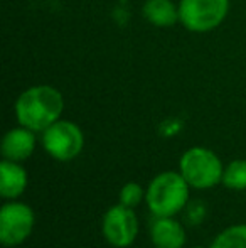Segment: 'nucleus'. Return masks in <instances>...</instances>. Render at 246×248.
Wrapping results in <instances>:
<instances>
[{
  "label": "nucleus",
  "instance_id": "obj_1",
  "mask_svg": "<svg viewBox=\"0 0 246 248\" xmlns=\"http://www.w3.org/2000/svg\"><path fill=\"white\" fill-rule=\"evenodd\" d=\"M64 110L61 92L51 85H36L24 90L15 101V117L19 125L43 134L58 122Z\"/></svg>",
  "mask_w": 246,
  "mask_h": 248
},
{
  "label": "nucleus",
  "instance_id": "obj_2",
  "mask_svg": "<svg viewBox=\"0 0 246 248\" xmlns=\"http://www.w3.org/2000/svg\"><path fill=\"white\" fill-rule=\"evenodd\" d=\"M190 189L181 172L164 170L150 181L145 202L154 216H175L189 206Z\"/></svg>",
  "mask_w": 246,
  "mask_h": 248
},
{
  "label": "nucleus",
  "instance_id": "obj_3",
  "mask_svg": "<svg viewBox=\"0 0 246 248\" xmlns=\"http://www.w3.org/2000/svg\"><path fill=\"white\" fill-rule=\"evenodd\" d=\"M179 172L192 189L206 191L223 183L224 166L211 149L190 147L179 160Z\"/></svg>",
  "mask_w": 246,
  "mask_h": 248
},
{
  "label": "nucleus",
  "instance_id": "obj_4",
  "mask_svg": "<svg viewBox=\"0 0 246 248\" xmlns=\"http://www.w3.org/2000/svg\"><path fill=\"white\" fill-rule=\"evenodd\" d=\"M230 0H181L179 22L190 32H211L224 22Z\"/></svg>",
  "mask_w": 246,
  "mask_h": 248
},
{
  "label": "nucleus",
  "instance_id": "obj_5",
  "mask_svg": "<svg viewBox=\"0 0 246 248\" xmlns=\"http://www.w3.org/2000/svg\"><path fill=\"white\" fill-rule=\"evenodd\" d=\"M41 142H43L44 150L54 160L69 162V160H74L83 152L85 134H83L81 127L76 125L74 122L59 118L43 132Z\"/></svg>",
  "mask_w": 246,
  "mask_h": 248
},
{
  "label": "nucleus",
  "instance_id": "obj_6",
  "mask_svg": "<svg viewBox=\"0 0 246 248\" xmlns=\"http://www.w3.org/2000/svg\"><path fill=\"white\" fill-rule=\"evenodd\" d=\"M36 225V215L22 201H5L0 208V243L3 247H19L30 236Z\"/></svg>",
  "mask_w": 246,
  "mask_h": 248
},
{
  "label": "nucleus",
  "instance_id": "obj_7",
  "mask_svg": "<svg viewBox=\"0 0 246 248\" xmlns=\"http://www.w3.org/2000/svg\"><path fill=\"white\" fill-rule=\"evenodd\" d=\"M138 218L133 208L123 206L122 202L113 204L105 211L101 218V233L106 243L115 248H128L138 236Z\"/></svg>",
  "mask_w": 246,
  "mask_h": 248
},
{
  "label": "nucleus",
  "instance_id": "obj_8",
  "mask_svg": "<svg viewBox=\"0 0 246 248\" xmlns=\"http://www.w3.org/2000/svg\"><path fill=\"white\" fill-rule=\"evenodd\" d=\"M36 132L30 130L27 127H19L10 128L2 139V157L7 160H14V162H24L27 160L36 150Z\"/></svg>",
  "mask_w": 246,
  "mask_h": 248
},
{
  "label": "nucleus",
  "instance_id": "obj_9",
  "mask_svg": "<svg viewBox=\"0 0 246 248\" xmlns=\"http://www.w3.org/2000/svg\"><path fill=\"white\" fill-rule=\"evenodd\" d=\"M150 240L155 248H184L186 228L175 216H155L150 226Z\"/></svg>",
  "mask_w": 246,
  "mask_h": 248
},
{
  "label": "nucleus",
  "instance_id": "obj_10",
  "mask_svg": "<svg viewBox=\"0 0 246 248\" xmlns=\"http://www.w3.org/2000/svg\"><path fill=\"white\" fill-rule=\"evenodd\" d=\"M29 176L20 162L3 159L0 164V196L5 201L20 198L27 189Z\"/></svg>",
  "mask_w": 246,
  "mask_h": 248
},
{
  "label": "nucleus",
  "instance_id": "obj_11",
  "mask_svg": "<svg viewBox=\"0 0 246 248\" xmlns=\"http://www.w3.org/2000/svg\"><path fill=\"white\" fill-rule=\"evenodd\" d=\"M142 14L157 27H171L179 20V7L172 0H145Z\"/></svg>",
  "mask_w": 246,
  "mask_h": 248
},
{
  "label": "nucleus",
  "instance_id": "obj_12",
  "mask_svg": "<svg viewBox=\"0 0 246 248\" xmlns=\"http://www.w3.org/2000/svg\"><path fill=\"white\" fill-rule=\"evenodd\" d=\"M209 248H246V223L224 228L211 242Z\"/></svg>",
  "mask_w": 246,
  "mask_h": 248
},
{
  "label": "nucleus",
  "instance_id": "obj_13",
  "mask_svg": "<svg viewBox=\"0 0 246 248\" xmlns=\"http://www.w3.org/2000/svg\"><path fill=\"white\" fill-rule=\"evenodd\" d=\"M223 184L228 189L245 191L246 189V160L236 159L224 166Z\"/></svg>",
  "mask_w": 246,
  "mask_h": 248
},
{
  "label": "nucleus",
  "instance_id": "obj_14",
  "mask_svg": "<svg viewBox=\"0 0 246 248\" xmlns=\"http://www.w3.org/2000/svg\"><path fill=\"white\" fill-rule=\"evenodd\" d=\"M145 193H147V189H144L138 183L130 181V183H127L122 189H120V194H118L120 201L118 202H122L123 206H128V208L135 209L142 201H145Z\"/></svg>",
  "mask_w": 246,
  "mask_h": 248
},
{
  "label": "nucleus",
  "instance_id": "obj_15",
  "mask_svg": "<svg viewBox=\"0 0 246 248\" xmlns=\"http://www.w3.org/2000/svg\"><path fill=\"white\" fill-rule=\"evenodd\" d=\"M189 248H206V247H201V245H196V247H189Z\"/></svg>",
  "mask_w": 246,
  "mask_h": 248
}]
</instances>
